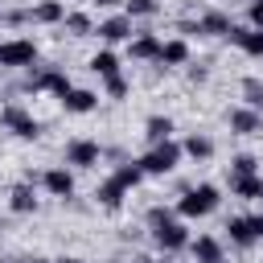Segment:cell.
<instances>
[{"mask_svg": "<svg viewBox=\"0 0 263 263\" xmlns=\"http://www.w3.org/2000/svg\"><path fill=\"white\" fill-rule=\"evenodd\" d=\"M181 156H185V148L177 140H164V144H152L140 156V168H144V177H164V173H173L181 164Z\"/></svg>", "mask_w": 263, "mask_h": 263, "instance_id": "cell-1", "label": "cell"}, {"mask_svg": "<svg viewBox=\"0 0 263 263\" xmlns=\"http://www.w3.org/2000/svg\"><path fill=\"white\" fill-rule=\"evenodd\" d=\"M218 201H222V193H218V185H193V189H185L181 193V201H177V210L185 214V218H205V214H214L218 210Z\"/></svg>", "mask_w": 263, "mask_h": 263, "instance_id": "cell-2", "label": "cell"}, {"mask_svg": "<svg viewBox=\"0 0 263 263\" xmlns=\"http://www.w3.org/2000/svg\"><path fill=\"white\" fill-rule=\"evenodd\" d=\"M37 62V45L29 37H12V41H0V66L4 70H25Z\"/></svg>", "mask_w": 263, "mask_h": 263, "instance_id": "cell-3", "label": "cell"}, {"mask_svg": "<svg viewBox=\"0 0 263 263\" xmlns=\"http://www.w3.org/2000/svg\"><path fill=\"white\" fill-rule=\"evenodd\" d=\"M0 123H4L12 136H21V140H37V136H41V123H37V119H33L25 107H16V103L0 111Z\"/></svg>", "mask_w": 263, "mask_h": 263, "instance_id": "cell-4", "label": "cell"}, {"mask_svg": "<svg viewBox=\"0 0 263 263\" xmlns=\"http://www.w3.org/2000/svg\"><path fill=\"white\" fill-rule=\"evenodd\" d=\"M152 242L164 251V255H173V251H181V247H189V230H185V222H177V218H168V222H160V226H152Z\"/></svg>", "mask_w": 263, "mask_h": 263, "instance_id": "cell-5", "label": "cell"}, {"mask_svg": "<svg viewBox=\"0 0 263 263\" xmlns=\"http://www.w3.org/2000/svg\"><path fill=\"white\" fill-rule=\"evenodd\" d=\"M99 156H103L99 140L78 136V140H70V144H66V164H70V168H95V164H99Z\"/></svg>", "mask_w": 263, "mask_h": 263, "instance_id": "cell-6", "label": "cell"}, {"mask_svg": "<svg viewBox=\"0 0 263 263\" xmlns=\"http://www.w3.org/2000/svg\"><path fill=\"white\" fill-rule=\"evenodd\" d=\"M103 41H132V16L127 12H115V16H107V21H99V29H95Z\"/></svg>", "mask_w": 263, "mask_h": 263, "instance_id": "cell-7", "label": "cell"}, {"mask_svg": "<svg viewBox=\"0 0 263 263\" xmlns=\"http://www.w3.org/2000/svg\"><path fill=\"white\" fill-rule=\"evenodd\" d=\"M29 86H33V90H49V95H58V99L70 95V78H66L62 70H41V74L29 78Z\"/></svg>", "mask_w": 263, "mask_h": 263, "instance_id": "cell-8", "label": "cell"}, {"mask_svg": "<svg viewBox=\"0 0 263 263\" xmlns=\"http://www.w3.org/2000/svg\"><path fill=\"white\" fill-rule=\"evenodd\" d=\"M189 255H193V263H222V242L214 234H197V238H189Z\"/></svg>", "mask_w": 263, "mask_h": 263, "instance_id": "cell-9", "label": "cell"}, {"mask_svg": "<svg viewBox=\"0 0 263 263\" xmlns=\"http://www.w3.org/2000/svg\"><path fill=\"white\" fill-rule=\"evenodd\" d=\"M160 37H152V33H140V37H132L127 41V53L136 58V62H160Z\"/></svg>", "mask_w": 263, "mask_h": 263, "instance_id": "cell-10", "label": "cell"}, {"mask_svg": "<svg viewBox=\"0 0 263 263\" xmlns=\"http://www.w3.org/2000/svg\"><path fill=\"white\" fill-rule=\"evenodd\" d=\"M230 41L247 53V58H263V29H255V25H247V29H238L234 25V33H230Z\"/></svg>", "mask_w": 263, "mask_h": 263, "instance_id": "cell-11", "label": "cell"}, {"mask_svg": "<svg viewBox=\"0 0 263 263\" xmlns=\"http://www.w3.org/2000/svg\"><path fill=\"white\" fill-rule=\"evenodd\" d=\"M263 127V115L255 111V107H234L230 111V132H238V136H255Z\"/></svg>", "mask_w": 263, "mask_h": 263, "instance_id": "cell-12", "label": "cell"}, {"mask_svg": "<svg viewBox=\"0 0 263 263\" xmlns=\"http://www.w3.org/2000/svg\"><path fill=\"white\" fill-rule=\"evenodd\" d=\"M41 185H45L49 197H62V201L74 193V177H70V168H49V173L41 177Z\"/></svg>", "mask_w": 263, "mask_h": 263, "instance_id": "cell-13", "label": "cell"}, {"mask_svg": "<svg viewBox=\"0 0 263 263\" xmlns=\"http://www.w3.org/2000/svg\"><path fill=\"white\" fill-rule=\"evenodd\" d=\"M62 107H66L70 115H86V111L99 107V95H95V90H82V86H70V95L62 99Z\"/></svg>", "mask_w": 263, "mask_h": 263, "instance_id": "cell-14", "label": "cell"}, {"mask_svg": "<svg viewBox=\"0 0 263 263\" xmlns=\"http://www.w3.org/2000/svg\"><path fill=\"white\" fill-rule=\"evenodd\" d=\"M29 21L33 25H58V21H66V8H62V0H41L29 8Z\"/></svg>", "mask_w": 263, "mask_h": 263, "instance_id": "cell-15", "label": "cell"}, {"mask_svg": "<svg viewBox=\"0 0 263 263\" xmlns=\"http://www.w3.org/2000/svg\"><path fill=\"white\" fill-rule=\"evenodd\" d=\"M8 205H12V214H33V210H37V193H33V185H29V181L12 185V193H8Z\"/></svg>", "mask_w": 263, "mask_h": 263, "instance_id": "cell-16", "label": "cell"}, {"mask_svg": "<svg viewBox=\"0 0 263 263\" xmlns=\"http://www.w3.org/2000/svg\"><path fill=\"white\" fill-rule=\"evenodd\" d=\"M230 193L242 197V201H255V197H263V177H259V173H251V177H230Z\"/></svg>", "mask_w": 263, "mask_h": 263, "instance_id": "cell-17", "label": "cell"}, {"mask_svg": "<svg viewBox=\"0 0 263 263\" xmlns=\"http://www.w3.org/2000/svg\"><path fill=\"white\" fill-rule=\"evenodd\" d=\"M226 230H230V242H234V247H255V242H259V234H255L251 218H230V222H226Z\"/></svg>", "mask_w": 263, "mask_h": 263, "instance_id": "cell-18", "label": "cell"}, {"mask_svg": "<svg viewBox=\"0 0 263 263\" xmlns=\"http://www.w3.org/2000/svg\"><path fill=\"white\" fill-rule=\"evenodd\" d=\"M185 62H189V45L181 37H173V41L160 45V66H185Z\"/></svg>", "mask_w": 263, "mask_h": 263, "instance_id": "cell-19", "label": "cell"}, {"mask_svg": "<svg viewBox=\"0 0 263 263\" xmlns=\"http://www.w3.org/2000/svg\"><path fill=\"white\" fill-rule=\"evenodd\" d=\"M144 136H148L152 144H164V140H173V119H168V115H148V123H144Z\"/></svg>", "mask_w": 263, "mask_h": 263, "instance_id": "cell-20", "label": "cell"}, {"mask_svg": "<svg viewBox=\"0 0 263 263\" xmlns=\"http://www.w3.org/2000/svg\"><path fill=\"white\" fill-rule=\"evenodd\" d=\"M90 70H95L99 78H115V74H119V58H115L111 49H99V53L90 58Z\"/></svg>", "mask_w": 263, "mask_h": 263, "instance_id": "cell-21", "label": "cell"}, {"mask_svg": "<svg viewBox=\"0 0 263 263\" xmlns=\"http://www.w3.org/2000/svg\"><path fill=\"white\" fill-rule=\"evenodd\" d=\"M123 193H127V189H123V185H119L115 177H111V181H103V185L95 189V197H99V205H107V210H115V205L123 201Z\"/></svg>", "mask_w": 263, "mask_h": 263, "instance_id": "cell-22", "label": "cell"}, {"mask_svg": "<svg viewBox=\"0 0 263 263\" xmlns=\"http://www.w3.org/2000/svg\"><path fill=\"white\" fill-rule=\"evenodd\" d=\"M181 148H185L193 160H210V156H214V140H210V136H197V132H193V136H189Z\"/></svg>", "mask_w": 263, "mask_h": 263, "instance_id": "cell-23", "label": "cell"}, {"mask_svg": "<svg viewBox=\"0 0 263 263\" xmlns=\"http://www.w3.org/2000/svg\"><path fill=\"white\" fill-rule=\"evenodd\" d=\"M197 25H201V33H226V37L234 33V25H230V16H226V12H205Z\"/></svg>", "mask_w": 263, "mask_h": 263, "instance_id": "cell-24", "label": "cell"}, {"mask_svg": "<svg viewBox=\"0 0 263 263\" xmlns=\"http://www.w3.org/2000/svg\"><path fill=\"white\" fill-rule=\"evenodd\" d=\"M115 181H119L123 189H136V185L144 181V168H140V160H127V164H119V168H115Z\"/></svg>", "mask_w": 263, "mask_h": 263, "instance_id": "cell-25", "label": "cell"}, {"mask_svg": "<svg viewBox=\"0 0 263 263\" xmlns=\"http://www.w3.org/2000/svg\"><path fill=\"white\" fill-rule=\"evenodd\" d=\"M74 37H86V33H95V25H90V16H82V12H66V21H62Z\"/></svg>", "mask_w": 263, "mask_h": 263, "instance_id": "cell-26", "label": "cell"}, {"mask_svg": "<svg viewBox=\"0 0 263 263\" xmlns=\"http://www.w3.org/2000/svg\"><path fill=\"white\" fill-rule=\"evenodd\" d=\"M156 8H160L156 0H127V4H123V12H127L132 21H136V16H156Z\"/></svg>", "mask_w": 263, "mask_h": 263, "instance_id": "cell-27", "label": "cell"}, {"mask_svg": "<svg viewBox=\"0 0 263 263\" xmlns=\"http://www.w3.org/2000/svg\"><path fill=\"white\" fill-rule=\"evenodd\" d=\"M242 95H247V107L263 111V86H259L255 78H247V82H242Z\"/></svg>", "mask_w": 263, "mask_h": 263, "instance_id": "cell-28", "label": "cell"}, {"mask_svg": "<svg viewBox=\"0 0 263 263\" xmlns=\"http://www.w3.org/2000/svg\"><path fill=\"white\" fill-rule=\"evenodd\" d=\"M255 164H259L255 156H234V160H230V177H251Z\"/></svg>", "mask_w": 263, "mask_h": 263, "instance_id": "cell-29", "label": "cell"}, {"mask_svg": "<svg viewBox=\"0 0 263 263\" xmlns=\"http://www.w3.org/2000/svg\"><path fill=\"white\" fill-rule=\"evenodd\" d=\"M107 95H111V99H123V95H127V78H123V74L107 78Z\"/></svg>", "mask_w": 263, "mask_h": 263, "instance_id": "cell-30", "label": "cell"}, {"mask_svg": "<svg viewBox=\"0 0 263 263\" xmlns=\"http://www.w3.org/2000/svg\"><path fill=\"white\" fill-rule=\"evenodd\" d=\"M247 16H251V25H255V29H263V0H251Z\"/></svg>", "mask_w": 263, "mask_h": 263, "instance_id": "cell-31", "label": "cell"}, {"mask_svg": "<svg viewBox=\"0 0 263 263\" xmlns=\"http://www.w3.org/2000/svg\"><path fill=\"white\" fill-rule=\"evenodd\" d=\"M148 222H152V226L168 222V210H164V205H152V210H148Z\"/></svg>", "mask_w": 263, "mask_h": 263, "instance_id": "cell-32", "label": "cell"}, {"mask_svg": "<svg viewBox=\"0 0 263 263\" xmlns=\"http://www.w3.org/2000/svg\"><path fill=\"white\" fill-rule=\"evenodd\" d=\"M251 226H255V234L263 238V214H251Z\"/></svg>", "mask_w": 263, "mask_h": 263, "instance_id": "cell-33", "label": "cell"}, {"mask_svg": "<svg viewBox=\"0 0 263 263\" xmlns=\"http://www.w3.org/2000/svg\"><path fill=\"white\" fill-rule=\"evenodd\" d=\"M95 4H99V8H119L123 0H95Z\"/></svg>", "mask_w": 263, "mask_h": 263, "instance_id": "cell-34", "label": "cell"}, {"mask_svg": "<svg viewBox=\"0 0 263 263\" xmlns=\"http://www.w3.org/2000/svg\"><path fill=\"white\" fill-rule=\"evenodd\" d=\"M58 263H82V259H58Z\"/></svg>", "mask_w": 263, "mask_h": 263, "instance_id": "cell-35", "label": "cell"}, {"mask_svg": "<svg viewBox=\"0 0 263 263\" xmlns=\"http://www.w3.org/2000/svg\"><path fill=\"white\" fill-rule=\"evenodd\" d=\"M29 263H49V259H29Z\"/></svg>", "mask_w": 263, "mask_h": 263, "instance_id": "cell-36", "label": "cell"}, {"mask_svg": "<svg viewBox=\"0 0 263 263\" xmlns=\"http://www.w3.org/2000/svg\"><path fill=\"white\" fill-rule=\"evenodd\" d=\"M222 263H226V259H222Z\"/></svg>", "mask_w": 263, "mask_h": 263, "instance_id": "cell-37", "label": "cell"}, {"mask_svg": "<svg viewBox=\"0 0 263 263\" xmlns=\"http://www.w3.org/2000/svg\"><path fill=\"white\" fill-rule=\"evenodd\" d=\"M160 263H164V259H160Z\"/></svg>", "mask_w": 263, "mask_h": 263, "instance_id": "cell-38", "label": "cell"}]
</instances>
